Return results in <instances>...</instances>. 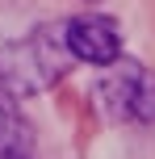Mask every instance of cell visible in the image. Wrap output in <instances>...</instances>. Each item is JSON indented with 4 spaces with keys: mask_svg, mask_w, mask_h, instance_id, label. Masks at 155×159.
Here are the masks:
<instances>
[{
    "mask_svg": "<svg viewBox=\"0 0 155 159\" xmlns=\"http://www.w3.org/2000/svg\"><path fill=\"white\" fill-rule=\"evenodd\" d=\"M71 63V50L63 42V30H34L30 38L0 46V92L21 101V96L46 92Z\"/></svg>",
    "mask_w": 155,
    "mask_h": 159,
    "instance_id": "6da1fadb",
    "label": "cell"
},
{
    "mask_svg": "<svg viewBox=\"0 0 155 159\" xmlns=\"http://www.w3.org/2000/svg\"><path fill=\"white\" fill-rule=\"evenodd\" d=\"M101 92L122 117L155 126V71L130 63V59H113L101 80Z\"/></svg>",
    "mask_w": 155,
    "mask_h": 159,
    "instance_id": "7a4b0ae2",
    "label": "cell"
},
{
    "mask_svg": "<svg viewBox=\"0 0 155 159\" xmlns=\"http://www.w3.org/2000/svg\"><path fill=\"white\" fill-rule=\"evenodd\" d=\"M63 42L71 50V59L92 63V67H109L113 59H122V30H117L113 17H101V13L67 21L63 25Z\"/></svg>",
    "mask_w": 155,
    "mask_h": 159,
    "instance_id": "3957f363",
    "label": "cell"
}]
</instances>
